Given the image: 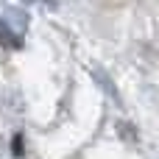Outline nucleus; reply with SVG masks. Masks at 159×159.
Listing matches in <instances>:
<instances>
[{
    "instance_id": "1",
    "label": "nucleus",
    "mask_w": 159,
    "mask_h": 159,
    "mask_svg": "<svg viewBox=\"0 0 159 159\" xmlns=\"http://www.w3.org/2000/svg\"><path fill=\"white\" fill-rule=\"evenodd\" d=\"M14 154H22V137H14Z\"/></svg>"
}]
</instances>
